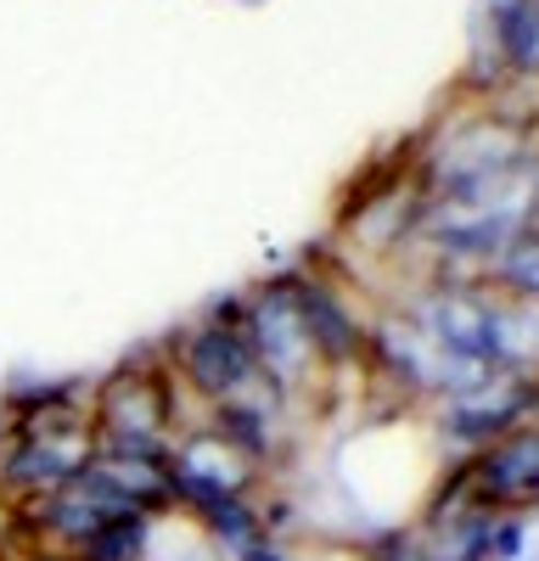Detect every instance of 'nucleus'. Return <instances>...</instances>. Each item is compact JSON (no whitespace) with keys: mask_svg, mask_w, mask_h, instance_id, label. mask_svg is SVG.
Segmentation results:
<instances>
[{"mask_svg":"<svg viewBox=\"0 0 539 561\" xmlns=\"http://www.w3.org/2000/svg\"><path fill=\"white\" fill-rule=\"evenodd\" d=\"M237 325H242V343H248L253 365L287 399L314 393V388L332 377V370L321 365V354H314L309 332H303V314H298V304L287 293V275L282 270L259 275L248 293H237Z\"/></svg>","mask_w":539,"mask_h":561,"instance_id":"3","label":"nucleus"},{"mask_svg":"<svg viewBox=\"0 0 539 561\" xmlns=\"http://www.w3.org/2000/svg\"><path fill=\"white\" fill-rule=\"evenodd\" d=\"M478 280H483L489 293L512 298V304H539V225L517 230V237L483 264Z\"/></svg>","mask_w":539,"mask_h":561,"instance_id":"9","label":"nucleus"},{"mask_svg":"<svg viewBox=\"0 0 539 561\" xmlns=\"http://www.w3.org/2000/svg\"><path fill=\"white\" fill-rule=\"evenodd\" d=\"M0 556H7V550H0ZM7 561H62V556H45V550H12Z\"/></svg>","mask_w":539,"mask_h":561,"instance_id":"13","label":"nucleus"},{"mask_svg":"<svg viewBox=\"0 0 539 561\" xmlns=\"http://www.w3.org/2000/svg\"><path fill=\"white\" fill-rule=\"evenodd\" d=\"M287 275V293L303 314V332L321 354L326 370H343V365H359L366 359V314L354 309V298L343 293V280L326 270V264H282Z\"/></svg>","mask_w":539,"mask_h":561,"instance_id":"4","label":"nucleus"},{"mask_svg":"<svg viewBox=\"0 0 539 561\" xmlns=\"http://www.w3.org/2000/svg\"><path fill=\"white\" fill-rule=\"evenodd\" d=\"M422 208H427V197L411 174V158H404L393 174H377L366 192L337 214V237L359 253H393L416 237Z\"/></svg>","mask_w":539,"mask_h":561,"instance_id":"7","label":"nucleus"},{"mask_svg":"<svg viewBox=\"0 0 539 561\" xmlns=\"http://www.w3.org/2000/svg\"><path fill=\"white\" fill-rule=\"evenodd\" d=\"M483 51H489L494 73L539 79V0H489Z\"/></svg>","mask_w":539,"mask_h":561,"instance_id":"8","label":"nucleus"},{"mask_svg":"<svg viewBox=\"0 0 539 561\" xmlns=\"http://www.w3.org/2000/svg\"><path fill=\"white\" fill-rule=\"evenodd\" d=\"M242 561H293V556H287V545H282V539H264V545H259V550H248Z\"/></svg>","mask_w":539,"mask_h":561,"instance_id":"11","label":"nucleus"},{"mask_svg":"<svg viewBox=\"0 0 539 561\" xmlns=\"http://www.w3.org/2000/svg\"><path fill=\"white\" fill-rule=\"evenodd\" d=\"M152 528H158V517H147V511H124V517H113L73 561H147Z\"/></svg>","mask_w":539,"mask_h":561,"instance_id":"10","label":"nucleus"},{"mask_svg":"<svg viewBox=\"0 0 539 561\" xmlns=\"http://www.w3.org/2000/svg\"><path fill=\"white\" fill-rule=\"evenodd\" d=\"M163 359L174 370V382L186 388V399L208 410L225 404H259V399H287L276 382L253 365L248 343H242V325H237V298H219L203 314H192L186 325H174L163 337ZM293 404V399H287Z\"/></svg>","mask_w":539,"mask_h":561,"instance_id":"2","label":"nucleus"},{"mask_svg":"<svg viewBox=\"0 0 539 561\" xmlns=\"http://www.w3.org/2000/svg\"><path fill=\"white\" fill-rule=\"evenodd\" d=\"M321 561H377V550H371V556H366V550H326Z\"/></svg>","mask_w":539,"mask_h":561,"instance_id":"12","label":"nucleus"},{"mask_svg":"<svg viewBox=\"0 0 539 561\" xmlns=\"http://www.w3.org/2000/svg\"><path fill=\"white\" fill-rule=\"evenodd\" d=\"M534 410H539V382L528 370H489L472 388L438 399V427L467 449H483L523 421H534Z\"/></svg>","mask_w":539,"mask_h":561,"instance_id":"5","label":"nucleus"},{"mask_svg":"<svg viewBox=\"0 0 539 561\" xmlns=\"http://www.w3.org/2000/svg\"><path fill=\"white\" fill-rule=\"evenodd\" d=\"M0 561H7V556H0Z\"/></svg>","mask_w":539,"mask_h":561,"instance_id":"14","label":"nucleus"},{"mask_svg":"<svg viewBox=\"0 0 539 561\" xmlns=\"http://www.w3.org/2000/svg\"><path fill=\"white\" fill-rule=\"evenodd\" d=\"M180 433H186V388L174 382L163 348L129 354L107 377L90 382V438H96V449L169 455Z\"/></svg>","mask_w":539,"mask_h":561,"instance_id":"1","label":"nucleus"},{"mask_svg":"<svg viewBox=\"0 0 539 561\" xmlns=\"http://www.w3.org/2000/svg\"><path fill=\"white\" fill-rule=\"evenodd\" d=\"M461 494L494 517L539 505V421H523L506 438L472 449V460L461 466Z\"/></svg>","mask_w":539,"mask_h":561,"instance_id":"6","label":"nucleus"}]
</instances>
